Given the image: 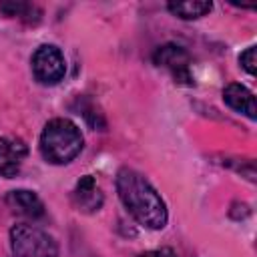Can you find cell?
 Instances as JSON below:
<instances>
[{
  "mask_svg": "<svg viewBox=\"0 0 257 257\" xmlns=\"http://www.w3.org/2000/svg\"><path fill=\"white\" fill-rule=\"evenodd\" d=\"M116 191L126 211L147 229H163L167 225V207L157 189L135 169H120L116 175Z\"/></svg>",
  "mask_w": 257,
  "mask_h": 257,
  "instance_id": "obj_1",
  "label": "cell"
},
{
  "mask_svg": "<svg viewBox=\"0 0 257 257\" xmlns=\"http://www.w3.org/2000/svg\"><path fill=\"white\" fill-rule=\"evenodd\" d=\"M42 157L52 165H66L82 151L80 128L68 118H52L40 135Z\"/></svg>",
  "mask_w": 257,
  "mask_h": 257,
  "instance_id": "obj_2",
  "label": "cell"
},
{
  "mask_svg": "<svg viewBox=\"0 0 257 257\" xmlns=\"http://www.w3.org/2000/svg\"><path fill=\"white\" fill-rule=\"evenodd\" d=\"M10 243L16 257H58L56 241L32 225H16L10 231Z\"/></svg>",
  "mask_w": 257,
  "mask_h": 257,
  "instance_id": "obj_3",
  "label": "cell"
},
{
  "mask_svg": "<svg viewBox=\"0 0 257 257\" xmlns=\"http://www.w3.org/2000/svg\"><path fill=\"white\" fill-rule=\"evenodd\" d=\"M32 72L42 84H56L66 72V62L62 52L52 44H42L32 54Z\"/></svg>",
  "mask_w": 257,
  "mask_h": 257,
  "instance_id": "obj_4",
  "label": "cell"
},
{
  "mask_svg": "<svg viewBox=\"0 0 257 257\" xmlns=\"http://www.w3.org/2000/svg\"><path fill=\"white\" fill-rule=\"evenodd\" d=\"M153 60H155L157 66L167 68L177 82H183V84H191L193 82V76H191V56H189V52L185 48H181L177 44L159 46L157 52L153 54Z\"/></svg>",
  "mask_w": 257,
  "mask_h": 257,
  "instance_id": "obj_5",
  "label": "cell"
},
{
  "mask_svg": "<svg viewBox=\"0 0 257 257\" xmlns=\"http://www.w3.org/2000/svg\"><path fill=\"white\" fill-rule=\"evenodd\" d=\"M28 155V147L24 145L22 139L16 137H2L0 139V175L2 177H14L24 159Z\"/></svg>",
  "mask_w": 257,
  "mask_h": 257,
  "instance_id": "obj_6",
  "label": "cell"
},
{
  "mask_svg": "<svg viewBox=\"0 0 257 257\" xmlns=\"http://www.w3.org/2000/svg\"><path fill=\"white\" fill-rule=\"evenodd\" d=\"M223 100L237 112L245 114L247 118H255L257 116V108H255V96L249 88H245L243 84H237V82H231L225 86L223 90Z\"/></svg>",
  "mask_w": 257,
  "mask_h": 257,
  "instance_id": "obj_7",
  "label": "cell"
},
{
  "mask_svg": "<svg viewBox=\"0 0 257 257\" xmlns=\"http://www.w3.org/2000/svg\"><path fill=\"white\" fill-rule=\"evenodd\" d=\"M74 203L80 211H86V213H92V211H98L100 205H102V193L100 189L96 187V181L94 177L90 175H84L76 187H74Z\"/></svg>",
  "mask_w": 257,
  "mask_h": 257,
  "instance_id": "obj_8",
  "label": "cell"
},
{
  "mask_svg": "<svg viewBox=\"0 0 257 257\" xmlns=\"http://www.w3.org/2000/svg\"><path fill=\"white\" fill-rule=\"evenodd\" d=\"M6 203L10 205L12 211L24 215V217H42L44 215V205L42 201L38 199L36 193L32 191H24V189H18V191H10L6 195Z\"/></svg>",
  "mask_w": 257,
  "mask_h": 257,
  "instance_id": "obj_9",
  "label": "cell"
},
{
  "mask_svg": "<svg viewBox=\"0 0 257 257\" xmlns=\"http://www.w3.org/2000/svg\"><path fill=\"white\" fill-rule=\"evenodd\" d=\"M0 10L6 16H16V18H20L24 22H30V24H36L42 16L40 8L34 6V4H28V2H2Z\"/></svg>",
  "mask_w": 257,
  "mask_h": 257,
  "instance_id": "obj_10",
  "label": "cell"
},
{
  "mask_svg": "<svg viewBox=\"0 0 257 257\" xmlns=\"http://www.w3.org/2000/svg\"><path fill=\"white\" fill-rule=\"evenodd\" d=\"M211 8H213V4L211 2H171L169 4V10L175 14V16H179V18H183V20H193V18H201V16H205L207 12H211Z\"/></svg>",
  "mask_w": 257,
  "mask_h": 257,
  "instance_id": "obj_11",
  "label": "cell"
},
{
  "mask_svg": "<svg viewBox=\"0 0 257 257\" xmlns=\"http://www.w3.org/2000/svg\"><path fill=\"white\" fill-rule=\"evenodd\" d=\"M239 62L243 64V68H245L249 74H255V64H257V58H255V46H249L245 52H241Z\"/></svg>",
  "mask_w": 257,
  "mask_h": 257,
  "instance_id": "obj_12",
  "label": "cell"
},
{
  "mask_svg": "<svg viewBox=\"0 0 257 257\" xmlns=\"http://www.w3.org/2000/svg\"><path fill=\"white\" fill-rule=\"evenodd\" d=\"M139 257H177V255H175L173 249L161 247V249H155V251H147V253H143V255H139Z\"/></svg>",
  "mask_w": 257,
  "mask_h": 257,
  "instance_id": "obj_13",
  "label": "cell"
}]
</instances>
